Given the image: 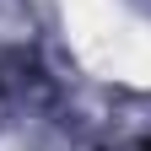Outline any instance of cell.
<instances>
[{
  "label": "cell",
  "mask_w": 151,
  "mask_h": 151,
  "mask_svg": "<svg viewBox=\"0 0 151 151\" xmlns=\"http://www.w3.org/2000/svg\"><path fill=\"white\" fill-rule=\"evenodd\" d=\"M146 151H151V146H146Z\"/></svg>",
  "instance_id": "6da1fadb"
}]
</instances>
